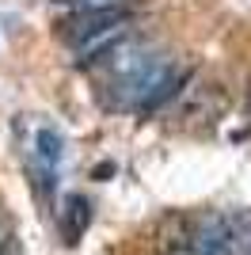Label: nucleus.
I'll list each match as a JSON object with an SVG mask.
<instances>
[{
    "instance_id": "obj_1",
    "label": "nucleus",
    "mask_w": 251,
    "mask_h": 255,
    "mask_svg": "<svg viewBox=\"0 0 251 255\" xmlns=\"http://www.w3.org/2000/svg\"><path fill=\"white\" fill-rule=\"evenodd\" d=\"M167 65H171L167 53H160V50L145 53L133 69H126L122 76H115V80L103 84V103L111 107V111H141V103H145L148 92L156 88V80L167 73Z\"/></svg>"
},
{
    "instance_id": "obj_2",
    "label": "nucleus",
    "mask_w": 251,
    "mask_h": 255,
    "mask_svg": "<svg viewBox=\"0 0 251 255\" xmlns=\"http://www.w3.org/2000/svg\"><path fill=\"white\" fill-rule=\"evenodd\" d=\"M229 96H225V88L217 80H209V76L194 73L190 76V84L179 92V99L171 103V122L183 129H194V126H213L225 111Z\"/></svg>"
},
{
    "instance_id": "obj_3",
    "label": "nucleus",
    "mask_w": 251,
    "mask_h": 255,
    "mask_svg": "<svg viewBox=\"0 0 251 255\" xmlns=\"http://www.w3.org/2000/svg\"><path fill=\"white\" fill-rule=\"evenodd\" d=\"M137 19L133 4H111V8H84V11H61V19L53 23V34L61 38L65 46H80L88 42L92 34H99L103 27H115V23Z\"/></svg>"
},
{
    "instance_id": "obj_4",
    "label": "nucleus",
    "mask_w": 251,
    "mask_h": 255,
    "mask_svg": "<svg viewBox=\"0 0 251 255\" xmlns=\"http://www.w3.org/2000/svg\"><path fill=\"white\" fill-rule=\"evenodd\" d=\"M190 244H194V255H236L240 252V240H236V217L225 210L206 213L194 233H190Z\"/></svg>"
},
{
    "instance_id": "obj_5",
    "label": "nucleus",
    "mask_w": 251,
    "mask_h": 255,
    "mask_svg": "<svg viewBox=\"0 0 251 255\" xmlns=\"http://www.w3.org/2000/svg\"><path fill=\"white\" fill-rule=\"evenodd\" d=\"M194 73H198V69H190V65H175V61H171V65H167V73L156 80V88L148 92V99L141 103V111H137V115H156V111L171 107V103L179 99V92L190 84V76H194Z\"/></svg>"
},
{
    "instance_id": "obj_6",
    "label": "nucleus",
    "mask_w": 251,
    "mask_h": 255,
    "mask_svg": "<svg viewBox=\"0 0 251 255\" xmlns=\"http://www.w3.org/2000/svg\"><path fill=\"white\" fill-rule=\"evenodd\" d=\"M88 225H92V202L84 198V194H69L57 210V229H61V240L69 248L80 244V236L88 233Z\"/></svg>"
},
{
    "instance_id": "obj_7",
    "label": "nucleus",
    "mask_w": 251,
    "mask_h": 255,
    "mask_svg": "<svg viewBox=\"0 0 251 255\" xmlns=\"http://www.w3.org/2000/svg\"><path fill=\"white\" fill-rule=\"evenodd\" d=\"M57 164H61V133L50 129V126H42L38 133H34V168H38V187L42 191H50Z\"/></svg>"
},
{
    "instance_id": "obj_8",
    "label": "nucleus",
    "mask_w": 251,
    "mask_h": 255,
    "mask_svg": "<svg viewBox=\"0 0 251 255\" xmlns=\"http://www.w3.org/2000/svg\"><path fill=\"white\" fill-rule=\"evenodd\" d=\"M133 27H137V19H126V23H115V27H103V31H99V34H92L88 42L73 46V61H76V65L84 69V65L92 61L95 53H103V50H107L111 42H118V38H122V34H129Z\"/></svg>"
},
{
    "instance_id": "obj_9",
    "label": "nucleus",
    "mask_w": 251,
    "mask_h": 255,
    "mask_svg": "<svg viewBox=\"0 0 251 255\" xmlns=\"http://www.w3.org/2000/svg\"><path fill=\"white\" fill-rule=\"evenodd\" d=\"M164 255H194V244H190V236H171L164 244Z\"/></svg>"
},
{
    "instance_id": "obj_10",
    "label": "nucleus",
    "mask_w": 251,
    "mask_h": 255,
    "mask_svg": "<svg viewBox=\"0 0 251 255\" xmlns=\"http://www.w3.org/2000/svg\"><path fill=\"white\" fill-rule=\"evenodd\" d=\"M0 255H8V252H0Z\"/></svg>"
},
{
    "instance_id": "obj_11",
    "label": "nucleus",
    "mask_w": 251,
    "mask_h": 255,
    "mask_svg": "<svg viewBox=\"0 0 251 255\" xmlns=\"http://www.w3.org/2000/svg\"><path fill=\"white\" fill-rule=\"evenodd\" d=\"M248 255H251V252H248Z\"/></svg>"
}]
</instances>
